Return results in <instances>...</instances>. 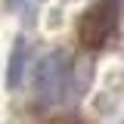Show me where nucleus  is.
Returning a JSON list of instances; mask_svg holds the SVG:
<instances>
[{"mask_svg":"<svg viewBox=\"0 0 124 124\" xmlns=\"http://www.w3.org/2000/svg\"><path fill=\"white\" fill-rule=\"evenodd\" d=\"M121 22V3L118 0H96L93 6L84 9L81 22H78V40L84 50H102L108 37L115 34Z\"/></svg>","mask_w":124,"mask_h":124,"instance_id":"obj_1","label":"nucleus"},{"mask_svg":"<svg viewBox=\"0 0 124 124\" xmlns=\"http://www.w3.org/2000/svg\"><path fill=\"white\" fill-rule=\"evenodd\" d=\"M68 75H71V68H68L65 53H50L40 62L37 78H34V87H37L40 102H59L65 96V90H68Z\"/></svg>","mask_w":124,"mask_h":124,"instance_id":"obj_2","label":"nucleus"},{"mask_svg":"<svg viewBox=\"0 0 124 124\" xmlns=\"http://www.w3.org/2000/svg\"><path fill=\"white\" fill-rule=\"evenodd\" d=\"M22 56H25V44L19 40L16 44V53H13V62H9V87L19 84V71H22Z\"/></svg>","mask_w":124,"mask_h":124,"instance_id":"obj_3","label":"nucleus"},{"mask_svg":"<svg viewBox=\"0 0 124 124\" xmlns=\"http://www.w3.org/2000/svg\"><path fill=\"white\" fill-rule=\"evenodd\" d=\"M13 3H16V0H13Z\"/></svg>","mask_w":124,"mask_h":124,"instance_id":"obj_4","label":"nucleus"}]
</instances>
